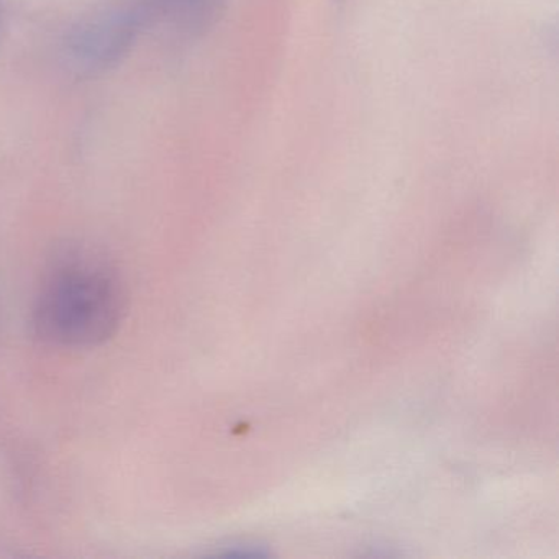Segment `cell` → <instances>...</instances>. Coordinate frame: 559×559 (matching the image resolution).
<instances>
[{"mask_svg":"<svg viewBox=\"0 0 559 559\" xmlns=\"http://www.w3.org/2000/svg\"><path fill=\"white\" fill-rule=\"evenodd\" d=\"M126 313L119 274L99 258L70 253L45 273L34 306L37 335L60 348H93L116 335Z\"/></svg>","mask_w":559,"mask_h":559,"instance_id":"6da1fadb","label":"cell"},{"mask_svg":"<svg viewBox=\"0 0 559 559\" xmlns=\"http://www.w3.org/2000/svg\"><path fill=\"white\" fill-rule=\"evenodd\" d=\"M178 2H192V0H178Z\"/></svg>","mask_w":559,"mask_h":559,"instance_id":"7a4b0ae2","label":"cell"}]
</instances>
